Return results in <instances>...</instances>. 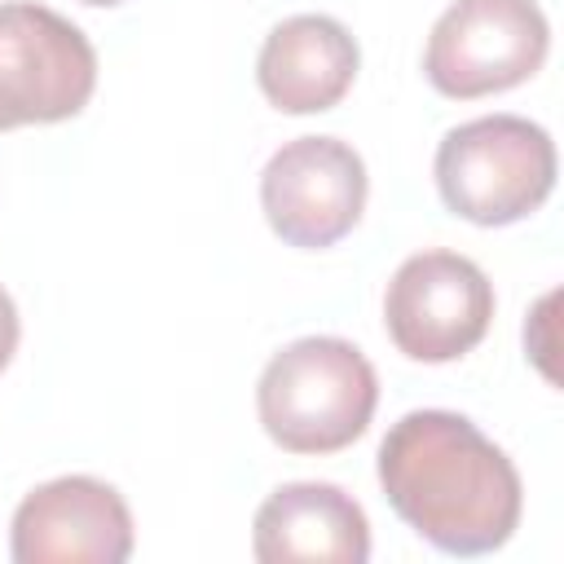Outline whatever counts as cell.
<instances>
[{
	"mask_svg": "<svg viewBox=\"0 0 564 564\" xmlns=\"http://www.w3.org/2000/svg\"><path fill=\"white\" fill-rule=\"evenodd\" d=\"M388 507L445 555H489L511 542L524 507L516 463L454 410H410L379 445Z\"/></svg>",
	"mask_w": 564,
	"mask_h": 564,
	"instance_id": "6da1fadb",
	"label": "cell"
},
{
	"mask_svg": "<svg viewBox=\"0 0 564 564\" xmlns=\"http://www.w3.org/2000/svg\"><path fill=\"white\" fill-rule=\"evenodd\" d=\"M18 335H22L18 304H13V295L0 286V370L13 361V352H18Z\"/></svg>",
	"mask_w": 564,
	"mask_h": 564,
	"instance_id": "8fae6325",
	"label": "cell"
},
{
	"mask_svg": "<svg viewBox=\"0 0 564 564\" xmlns=\"http://www.w3.org/2000/svg\"><path fill=\"white\" fill-rule=\"evenodd\" d=\"M551 26L538 0H454L423 48L436 93L471 101L533 79L546 62Z\"/></svg>",
	"mask_w": 564,
	"mask_h": 564,
	"instance_id": "277c9868",
	"label": "cell"
},
{
	"mask_svg": "<svg viewBox=\"0 0 564 564\" xmlns=\"http://www.w3.org/2000/svg\"><path fill=\"white\" fill-rule=\"evenodd\" d=\"M361 66V48L344 22L326 13H295L278 22L256 57V79L282 115H322L344 101Z\"/></svg>",
	"mask_w": 564,
	"mask_h": 564,
	"instance_id": "30bf717a",
	"label": "cell"
},
{
	"mask_svg": "<svg viewBox=\"0 0 564 564\" xmlns=\"http://www.w3.org/2000/svg\"><path fill=\"white\" fill-rule=\"evenodd\" d=\"M366 163L339 137H295L260 172V207L269 229L300 251L335 247L366 207Z\"/></svg>",
	"mask_w": 564,
	"mask_h": 564,
	"instance_id": "52a82bcc",
	"label": "cell"
},
{
	"mask_svg": "<svg viewBox=\"0 0 564 564\" xmlns=\"http://www.w3.org/2000/svg\"><path fill=\"white\" fill-rule=\"evenodd\" d=\"M251 551L260 564H366L370 520L339 485L291 480L260 502Z\"/></svg>",
	"mask_w": 564,
	"mask_h": 564,
	"instance_id": "9c48e42d",
	"label": "cell"
},
{
	"mask_svg": "<svg viewBox=\"0 0 564 564\" xmlns=\"http://www.w3.org/2000/svg\"><path fill=\"white\" fill-rule=\"evenodd\" d=\"M97 88L88 35L31 0L0 4V132L75 119Z\"/></svg>",
	"mask_w": 564,
	"mask_h": 564,
	"instance_id": "5b68a950",
	"label": "cell"
},
{
	"mask_svg": "<svg viewBox=\"0 0 564 564\" xmlns=\"http://www.w3.org/2000/svg\"><path fill=\"white\" fill-rule=\"evenodd\" d=\"M379 405V379L366 352L339 335H304L269 357L256 383V410L286 454H335L352 445Z\"/></svg>",
	"mask_w": 564,
	"mask_h": 564,
	"instance_id": "7a4b0ae2",
	"label": "cell"
},
{
	"mask_svg": "<svg viewBox=\"0 0 564 564\" xmlns=\"http://www.w3.org/2000/svg\"><path fill=\"white\" fill-rule=\"evenodd\" d=\"M84 4H123V0H84Z\"/></svg>",
	"mask_w": 564,
	"mask_h": 564,
	"instance_id": "7c38bea8",
	"label": "cell"
},
{
	"mask_svg": "<svg viewBox=\"0 0 564 564\" xmlns=\"http://www.w3.org/2000/svg\"><path fill=\"white\" fill-rule=\"evenodd\" d=\"M494 322V286L485 269L458 251L410 256L383 291V326L410 361H458Z\"/></svg>",
	"mask_w": 564,
	"mask_h": 564,
	"instance_id": "8992f818",
	"label": "cell"
},
{
	"mask_svg": "<svg viewBox=\"0 0 564 564\" xmlns=\"http://www.w3.org/2000/svg\"><path fill=\"white\" fill-rule=\"evenodd\" d=\"M9 551L18 564H123L132 511L97 476H57L18 502Z\"/></svg>",
	"mask_w": 564,
	"mask_h": 564,
	"instance_id": "ba28073f",
	"label": "cell"
},
{
	"mask_svg": "<svg viewBox=\"0 0 564 564\" xmlns=\"http://www.w3.org/2000/svg\"><path fill=\"white\" fill-rule=\"evenodd\" d=\"M436 189L471 225H516L555 189V141L524 115H480L436 145Z\"/></svg>",
	"mask_w": 564,
	"mask_h": 564,
	"instance_id": "3957f363",
	"label": "cell"
}]
</instances>
